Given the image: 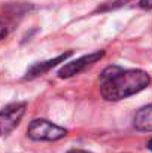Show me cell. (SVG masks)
<instances>
[{"instance_id":"1","label":"cell","mask_w":152,"mask_h":153,"mask_svg":"<svg viewBox=\"0 0 152 153\" xmlns=\"http://www.w3.org/2000/svg\"><path fill=\"white\" fill-rule=\"evenodd\" d=\"M151 83V77L143 70H124L109 65L100 76V94L107 101H119L143 91Z\"/></svg>"},{"instance_id":"10","label":"cell","mask_w":152,"mask_h":153,"mask_svg":"<svg viewBox=\"0 0 152 153\" xmlns=\"http://www.w3.org/2000/svg\"><path fill=\"white\" fill-rule=\"evenodd\" d=\"M148 149H149V150H152V138L148 141Z\"/></svg>"},{"instance_id":"7","label":"cell","mask_w":152,"mask_h":153,"mask_svg":"<svg viewBox=\"0 0 152 153\" xmlns=\"http://www.w3.org/2000/svg\"><path fill=\"white\" fill-rule=\"evenodd\" d=\"M9 31H10V24H9V21H7L4 16H0V40L4 39V37L9 34Z\"/></svg>"},{"instance_id":"3","label":"cell","mask_w":152,"mask_h":153,"mask_svg":"<svg viewBox=\"0 0 152 153\" xmlns=\"http://www.w3.org/2000/svg\"><path fill=\"white\" fill-rule=\"evenodd\" d=\"M25 113V102H12L0 110V137L12 132Z\"/></svg>"},{"instance_id":"5","label":"cell","mask_w":152,"mask_h":153,"mask_svg":"<svg viewBox=\"0 0 152 153\" xmlns=\"http://www.w3.org/2000/svg\"><path fill=\"white\" fill-rule=\"evenodd\" d=\"M70 55H72V52L69 51V52H66V53H63V55H60V56H57V58H54V59H48V61H43V62H36V64H33V65L28 68L25 79H33V77L42 76L43 73L49 71L51 68H52V67H55L57 64H60V62L66 61Z\"/></svg>"},{"instance_id":"4","label":"cell","mask_w":152,"mask_h":153,"mask_svg":"<svg viewBox=\"0 0 152 153\" xmlns=\"http://www.w3.org/2000/svg\"><path fill=\"white\" fill-rule=\"evenodd\" d=\"M103 55H104L103 51H97V52H93V53H88V55H85V56H81V58H78L76 61H72V62L66 64V65L58 71V76H60V77H72V76L81 73L82 70H85L88 65L97 62L100 58H103Z\"/></svg>"},{"instance_id":"8","label":"cell","mask_w":152,"mask_h":153,"mask_svg":"<svg viewBox=\"0 0 152 153\" xmlns=\"http://www.w3.org/2000/svg\"><path fill=\"white\" fill-rule=\"evenodd\" d=\"M139 4L142 9H152V0H140Z\"/></svg>"},{"instance_id":"2","label":"cell","mask_w":152,"mask_h":153,"mask_svg":"<svg viewBox=\"0 0 152 153\" xmlns=\"http://www.w3.org/2000/svg\"><path fill=\"white\" fill-rule=\"evenodd\" d=\"M27 134L31 140L36 141H55L67 135V131L46 119H34L27 129Z\"/></svg>"},{"instance_id":"9","label":"cell","mask_w":152,"mask_h":153,"mask_svg":"<svg viewBox=\"0 0 152 153\" xmlns=\"http://www.w3.org/2000/svg\"><path fill=\"white\" fill-rule=\"evenodd\" d=\"M67 153H90V152H85V150H79V149H73V150H70V152Z\"/></svg>"},{"instance_id":"6","label":"cell","mask_w":152,"mask_h":153,"mask_svg":"<svg viewBox=\"0 0 152 153\" xmlns=\"http://www.w3.org/2000/svg\"><path fill=\"white\" fill-rule=\"evenodd\" d=\"M134 128L137 131L143 132H151L152 131V104L142 107L136 114H134Z\"/></svg>"}]
</instances>
